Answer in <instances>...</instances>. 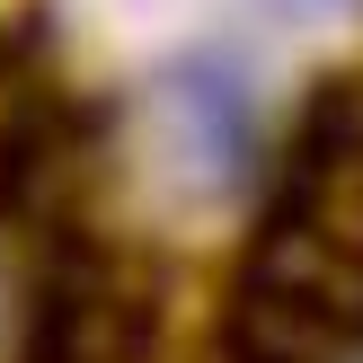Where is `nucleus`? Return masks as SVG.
<instances>
[{
    "label": "nucleus",
    "instance_id": "f257e3e1",
    "mask_svg": "<svg viewBox=\"0 0 363 363\" xmlns=\"http://www.w3.org/2000/svg\"><path fill=\"white\" fill-rule=\"evenodd\" d=\"M160 151H169V177L186 195L240 186V169H248V106H240V89H230L222 62L169 71V89H160Z\"/></svg>",
    "mask_w": 363,
    "mask_h": 363
},
{
    "label": "nucleus",
    "instance_id": "f03ea898",
    "mask_svg": "<svg viewBox=\"0 0 363 363\" xmlns=\"http://www.w3.org/2000/svg\"><path fill=\"white\" fill-rule=\"evenodd\" d=\"M293 328H301V354H293V363H363V319L337 311V301H328V311H311V301H301Z\"/></svg>",
    "mask_w": 363,
    "mask_h": 363
}]
</instances>
